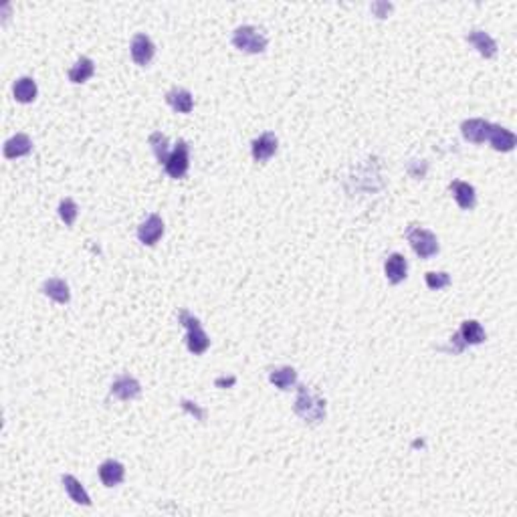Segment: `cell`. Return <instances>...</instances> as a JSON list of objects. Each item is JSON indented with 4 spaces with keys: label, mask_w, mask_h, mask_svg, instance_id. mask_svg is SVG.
<instances>
[{
    "label": "cell",
    "mask_w": 517,
    "mask_h": 517,
    "mask_svg": "<svg viewBox=\"0 0 517 517\" xmlns=\"http://www.w3.org/2000/svg\"><path fill=\"white\" fill-rule=\"evenodd\" d=\"M467 346H465V342L461 340V336H459V331L451 338V342H449V346H442V348H438L440 352H446V354H461L463 350H465Z\"/></svg>",
    "instance_id": "obj_27"
},
{
    "label": "cell",
    "mask_w": 517,
    "mask_h": 517,
    "mask_svg": "<svg viewBox=\"0 0 517 517\" xmlns=\"http://www.w3.org/2000/svg\"><path fill=\"white\" fill-rule=\"evenodd\" d=\"M406 240L410 242L412 251L420 257V259H433L435 255H438L440 247H438L437 235L429 229L410 225L406 229Z\"/></svg>",
    "instance_id": "obj_3"
},
{
    "label": "cell",
    "mask_w": 517,
    "mask_h": 517,
    "mask_svg": "<svg viewBox=\"0 0 517 517\" xmlns=\"http://www.w3.org/2000/svg\"><path fill=\"white\" fill-rule=\"evenodd\" d=\"M277 148H279V140L277 136L273 134V131H265V134H261L259 138H255L253 142H251V154H253V160L255 162H269V160L273 158L275 154H277Z\"/></svg>",
    "instance_id": "obj_6"
},
{
    "label": "cell",
    "mask_w": 517,
    "mask_h": 517,
    "mask_svg": "<svg viewBox=\"0 0 517 517\" xmlns=\"http://www.w3.org/2000/svg\"><path fill=\"white\" fill-rule=\"evenodd\" d=\"M140 394H142V384L129 374H123L112 384V396L120 398V400H134Z\"/></svg>",
    "instance_id": "obj_12"
},
{
    "label": "cell",
    "mask_w": 517,
    "mask_h": 517,
    "mask_svg": "<svg viewBox=\"0 0 517 517\" xmlns=\"http://www.w3.org/2000/svg\"><path fill=\"white\" fill-rule=\"evenodd\" d=\"M489 121L481 120V118H475V120H465L461 123V134L467 142H473V144H483L487 140V134H489Z\"/></svg>",
    "instance_id": "obj_17"
},
{
    "label": "cell",
    "mask_w": 517,
    "mask_h": 517,
    "mask_svg": "<svg viewBox=\"0 0 517 517\" xmlns=\"http://www.w3.org/2000/svg\"><path fill=\"white\" fill-rule=\"evenodd\" d=\"M235 382H237L235 376H231V378H216V380H214V384H216L218 388H223V386H233Z\"/></svg>",
    "instance_id": "obj_30"
},
{
    "label": "cell",
    "mask_w": 517,
    "mask_h": 517,
    "mask_svg": "<svg viewBox=\"0 0 517 517\" xmlns=\"http://www.w3.org/2000/svg\"><path fill=\"white\" fill-rule=\"evenodd\" d=\"M37 93H39L37 81L33 77H21L12 87V95L18 103H33L37 99Z\"/></svg>",
    "instance_id": "obj_20"
},
{
    "label": "cell",
    "mask_w": 517,
    "mask_h": 517,
    "mask_svg": "<svg viewBox=\"0 0 517 517\" xmlns=\"http://www.w3.org/2000/svg\"><path fill=\"white\" fill-rule=\"evenodd\" d=\"M129 51H131V59H134V63H136V65H140V67L150 65V61H152V59H154V55H156V47H154V42H152V39H150L148 35H144V33H138V35L131 39V47H129Z\"/></svg>",
    "instance_id": "obj_7"
},
{
    "label": "cell",
    "mask_w": 517,
    "mask_h": 517,
    "mask_svg": "<svg viewBox=\"0 0 517 517\" xmlns=\"http://www.w3.org/2000/svg\"><path fill=\"white\" fill-rule=\"evenodd\" d=\"M166 168V174L174 180H180L188 174V168H190V148L186 144V140H178V144L174 146L172 154L168 162L164 164Z\"/></svg>",
    "instance_id": "obj_5"
},
{
    "label": "cell",
    "mask_w": 517,
    "mask_h": 517,
    "mask_svg": "<svg viewBox=\"0 0 517 517\" xmlns=\"http://www.w3.org/2000/svg\"><path fill=\"white\" fill-rule=\"evenodd\" d=\"M233 45H235V49H239L242 53L259 55V53H265V49H267V37L263 35L261 29H257L253 25H242L239 29H235V33H233Z\"/></svg>",
    "instance_id": "obj_4"
},
{
    "label": "cell",
    "mask_w": 517,
    "mask_h": 517,
    "mask_svg": "<svg viewBox=\"0 0 517 517\" xmlns=\"http://www.w3.org/2000/svg\"><path fill=\"white\" fill-rule=\"evenodd\" d=\"M451 194H453V199L457 200V204H459L463 210H473L475 204H477L475 188H473L469 182L453 180V182H451Z\"/></svg>",
    "instance_id": "obj_14"
},
{
    "label": "cell",
    "mask_w": 517,
    "mask_h": 517,
    "mask_svg": "<svg viewBox=\"0 0 517 517\" xmlns=\"http://www.w3.org/2000/svg\"><path fill=\"white\" fill-rule=\"evenodd\" d=\"M31 150H33V140L27 134H16L4 142V156L8 160L23 158V156L31 154Z\"/></svg>",
    "instance_id": "obj_16"
},
{
    "label": "cell",
    "mask_w": 517,
    "mask_h": 517,
    "mask_svg": "<svg viewBox=\"0 0 517 517\" xmlns=\"http://www.w3.org/2000/svg\"><path fill=\"white\" fill-rule=\"evenodd\" d=\"M61 483H63L67 495L71 497V501H75L77 505H85V507L91 505V497H89V493L85 491V487L81 485L79 479H75L73 475H63V477H61Z\"/></svg>",
    "instance_id": "obj_21"
},
{
    "label": "cell",
    "mask_w": 517,
    "mask_h": 517,
    "mask_svg": "<svg viewBox=\"0 0 517 517\" xmlns=\"http://www.w3.org/2000/svg\"><path fill=\"white\" fill-rule=\"evenodd\" d=\"M180 406H182L186 412H190V414H192L197 420H200V423L206 418V410H202L199 404H197V402H192V400H186V398H184V400H180Z\"/></svg>",
    "instance_id": "obj_28"
},
{
    "label": "cell",
    "mask_w": 517,
    "mask_h": 517,
    "mask_svg": "<svg viewBox=\"0 0 517 517\" xmlns=\"http://www.w3.org/2000/svg\"><path fill=\"white\" fill-rule=\"evenodd\" d=\"M40 291H42L49 299H53V301H57V303H61V305H65V303H69V301H71V291H69V285H67V281H63V279H59V277L47 279V281L42 283Z\"/></svg>",
    "instance_id": "obj_15"
},
{
    "label": "cell",
    "mask_w": 517,
    "mask_h": 517,
    "mask_svg": "<svg viewBox=\"0 0 517 517\" xmlns=\"http://www.w3.org/2000/svg\"><path fill=\"white\" fill-rule=\"evenodd\" d=\"M459 336L461 340L465 342V346H479L487 340V333L485 329L481 327L477 319H467L461 323V329H459Z\"/></svg>",
    "instance_id": "obj_19"
},
{
    "label": "cell",
    "mask_w": 517,
    "mask_h": 517,
    "mask_svg": "<svg viewBox=\"0 0 517 517\" xmlns=\"http://www.w3.org/2000/svg\"><path fill=\"white\" fill-rule=\"evenodd\" d=\"M178 321L186 327V346H188V350L194 356H202L208 350L210 340H208L206 331L202 329L200 319L194 318L188 310H180L178 312Z\"/></svg>",
    "instance_id": "obj_2"
},
{
    "label": "cell",
    "mask_w": 517,
    "mask_h": 517,
    "mask_svg": "<svg viewBox=\"0 0 517 517\" xmlns=\"http://www.w3.org/2000/svg\"><path fill=\"white\" fill-rule=\"evenodd\" d=\"M487 140H489V144H491V148H493L495 152H512L517 144L516 134L509 131L507 127L497 125V123H491V125H489Z\"/></svg>",
    "instance_id": "obj_8"
},
{
    "label": "cell",
    "mask_w": 517,
    "mask_h": 517,
    "mask_svg": "<svg viewBox=\"0 0 517 517\" xmlns=\"http://www.w3.org/2000/svg\"><path fill=\"white\" fill-rule=\"evenodd\" d=\"M269 382L279 390H291V386L297 382V372L291 366H281L269 372Z\"/></svg>",
    "instance_id": "obj_22"
},
{
    "label": "cell",
    "mask_w": 517,
    "mask_h": 517,
    "mask_svg": "<svg viewBox=\"0 0 517 517\" xmlns=\"http://www.w3.org/2000/svg\"><path fill=\"white\" fill-rule=\"evenodd\" d=\"M79 214V206L73 199H63L59 202V216L67 227H73V223L77 220Z\"/></svg>",
    "instance_id": "obj_25"
},
{
    "label": "cell",
    "mask_w": 517,
    "mask_h": 517,
    "mask_svg": "<svg viewBox=\"0 0 517 517\" xmlns=\"http://www.w3.org/2000/svg\"><path fill=\"white\" fill-rule=\"evenodd\" d=\"M164 235V220L160 214H150L140 227H138V239L146 247H154Z\"/></svg>",
    "instance_id": "obj_9"
},
{
    "label": "cell",
    "mask_w": 517,
    "mask_h": 517,
    "mask_svg": "<svg viewBox=\"0 0 517 517\" xmlns=\"http://www.w3.org/2000/svg\"><path fill=\"white\" fill-rule=\"evenodd\" d=\"M166 103L178 114H190L194 110L192 93L184 87H174L166 93Z\"/></svg>",
    "instance_id": "obj_11"
},
{
    "label": "cell",
    "mask_w": 517,
    "mask_h": 517,
    "mask_svg": "<svg viewBox=\"0 0 517 517\" xmlns=\"http://www.w3.org/2000/svg\"><path fill=\"white\" fill-rule=\"evenodd\" d=\"M467 42L473 45V47L477 49L479 55L485 57V59H493V57L497 55V42H495V39H493L489 33L481 31V29L469 31V33H467Z\"/></svg>",
    "instance_id": "obj_10"
},
{
    "label": "cell",
    "mask_w": 517,
    "mask_h": 517,
    "mask_svg": "<svg viewBox=\"0 0 517 517\" xmlns=\"http://www.w3.org/2000/svg\"><path fill=\"white\" fill-rule=\"evenodd\" d=\"M392 10H394V4H390V2H374L372 4V12L378 18H386Z\"/></svg>",
    "instance_id": "obj_29"
},
{
    "label": "cell",
    "mask_w": 517,
    "mask_h": 517,
    "mask_svg": "<svg viewBox=\"0 0 517 517\" xmlns=\"http://www.w3.org/2000/svg\"><path fill=\"white\" fill-rule=\"evenodd\" d=\"M99 479L105 487H116V485L123 483V479H125V467L120 461L108 459L99 465Z\"/></svg>",
    "instance_id": "obj_18"
},
{
    "label": "cell",
    "mask_w": 517,
    "mask_h": 517,
    "mask_svg": "<svg viewBox=\"0 0 517 517\" xmlns=\"http://www.w3.org/2000/svg\"><path fill=\"white\" fill-rule=\"evenodd\" d=\"M150 146H152V152H154V156L158 160L160 164H166L168 158H170V142H168V136H164L162 131H154V134H150Z\"/></svg>",
    "instance_id": "obj_24"
},
{
    "label": "cell",
    "mask_w": 517,
    "mask_h": 517,
    "mask_svg": "<svg viewBox=\"0 0 517 517\" xmlns=\"http://www.w3.org/2000/svg\"><path fill=\"white\" fill-rule=\"evenodd\" d=\"M293 412L305 423L316 427L325 420V398H321L307 384L297 386V396L293 402Z\"/></svg>",
    "instance_id": "obj_1"
},
{
    "label": "cell",
    "mask_w": 517,
    "mask_h": 517,
    "mask_svg": "<svg viewBox=\"0 0 517 517\" xmlns=\"http://www.w3.org/2000/svg\"><path fill=\"white\" fill-rule=\"evenodd\" d=\"M425 281H427V287H429V289L440 291V289H444V287L451 285V275L444 273V271H431V273H427Z\"/></svg>",
    "instance_id": "obj_26"
},
{
    "label": "cell",
    "mask_w": 517,
    "mask_h": 517,
    "mask_svg": "<svg viewBox=\"0 0 517 517\" xmlns=\"http://www.w3.org/2000/svg\"><path fill=\"white\" fill-rule=\"evenodd\" d=\"M93 73H95V63H93V59H89V57H79L77 63L69 69V81L75 83V85H81V83L91 79Z\"/></svg>",
    "instance_id": "obj_23"
},
{
    "label": "cell",
    "mask_w": 517,
    "mask_h": 517,
    "mask_svg": "<svg viewBox=\"0 0 517 517\" xmlns=\"http://www.w3.org/2000/svg\"><path fill=\"white\" fill-rule=\"evenodd\" d=\"M384 273H386V279L392 283V285H398L402 283L406 275H408V261L404 255L400 253H392L386 257V263H384Z\"/></svg>",
    "instance_id": "obj_13"
}]
</instances>
